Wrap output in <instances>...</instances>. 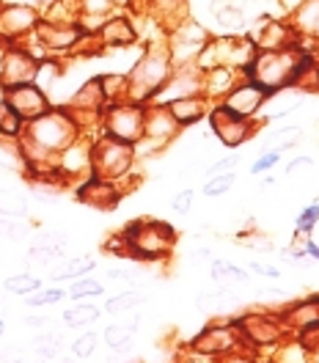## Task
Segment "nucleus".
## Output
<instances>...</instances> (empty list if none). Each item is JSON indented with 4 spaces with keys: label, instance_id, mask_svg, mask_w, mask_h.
Returning a JSON list of instances; mask_svg holds the SVG:
<instances>
[{
    "label": "nucleus",
    "instance_id": "nucleus-1",
    "mask_svg": "<svg viewBox=\"0 0 319 363\" xmlns=\"http://www.w3.org/2000/svg\"><path fill=\"white\" fill-rule=\"evenodd\" d=\"M171 74H174V64H171L165 42L146 45L133 69L127 72V102H135V105L152 102L157 96V91L168 83Z\"/></svg>",
    "mask_w": 319,
    "mask_h": 363
},
{
    "label": "nucleus",
    "instance_id": "nucleus-2",
    "mask_svg": "<svg viewBox=\"0 0 319 363\" xmlns=\"http://www.w3.org/2000/svg\"><path fill=\"white\" fill-rule=\"evenodd\" d=\"M297 61H300V50L286 47V50H256L251 64L245 67V77L253 80L256 86L275 94V91L292 89L297 74Z\"/></svg>",
    "mask_w": 319,
    "mask_h": 363
},
{
    "label": "nucleus",
    "instance_id": "nucleus-3",
    "mask_svg": "<svg viewBox=\"0 0 319 363\" xmlns=\"http://www.w3.org/2000/svg\"><path fill=\"white\" fill-rule=\"evenodd\" d=\"M77 124L72 121V116L61 108V111H47L42 113L39 118H33V121H28V140L30 143H36L39 149H45L50 155H55V152H61V149H67L69 143L77 138Z\"/></svg>",
    "mask_w": 319,
    "mask_h": 363
},
{
    "label": "nucleus",
    "instance_id": "nucleus-4",
    "mask_svg": "<svg viewBox=\"0 0 319 363\" xmlns=\"http://www.w3.org/2000/svg\"><path fill=\"white\" fill-rule=\"evenodd\" d=\"M130 256L135 259H160L174 248L177 234L174 228L162 220H135L133 226L124 231Z\"/></svg>",
    "mask_w": 319,
    "mask_h": 363
},
{
    "label": "nucleus",
    "instance_id": "nucleus-5",
    "mask_svg": "<svg viewBox=\"0 0 319 363\" xmlns=\"http://www.w3.org/2000/svg\"><path fill=\"white\" fill-rule=\"evenodd\" d=\"M133 160H135L133 143L105 135L91 146V174L99 179L118 182L133 168Z\"/></svg>",
    "mask_w": 319,
    "mask_h": 363
},
{
    "label": "nucleus",
    "instance_id": "nucleus-6",
    "mask_svg": "<svg viewBox=\"0 0 319 363\" xmlns=\"http://www.w3.org/2000/svg\"><path fill=\"white\" fill-rule=\"evenodd\" d=\"M143 116H146V105H135V102L105 105V113H102L105 133L124 143H138L143 138Z\"/></svg>",
    "mask_w": 319,
    "mask_h": 363
},
{
    "label": "nucleus",
    "instance_id": "nucleus-7",
    "mask_svg": "<svg viewBox=\"0 0 319 363\" xmlns=\"http://www.w3.org/2000/svg\"><path fill=\"white\" fill-rule=\"evenodd\" d=\"M209 127H212V133L220 138V143H226V146H242L245 140H251L253 133H256V121H248V118H240V116H234L231 111H226L220 102H215V105H209Z\"/></svg>",
    "mask_w": 319,
    "mask_h": 363
},
{
    "label": "nucleus",
    "instance_id": "nucleus-8",
    "mask_svg": "<svg viewBox=\"0 0 319 363\" xmlns=\"http://www.w3.org/2000/svg\"><path fill=\"white\" fill-rule=\"evenodd\" d=\"M36 72H39V61L28 50H23L20 45H6L3 61H0V89L33 83Z\"/></svg>",
    "mask_w": 319,
    "mask_h": 363
},
{
    "label": "nucleus",
    "instance_id": "nucleus-9",
    "mask_svg": "<svg viewBox=\"0 0 319 363\" xmlns=\"http://www.w3.org/2000/svg\"><path fill=\"white\" fill-rule=\"evenodd\" d=\"M42 20V14L30 6L20 3H0V42L3 45H14L25 39L28 33L36 30V25Z\"/></svg>",
    "mask_w": 319,
    "mask_h": 363
},
{
    "label": "nucleus",
    "instance_id": "nucleus-10",
    "mask_svg": "<svg viewBox=\"0 0 319 363\" xmlns=\"http://www.w3.org/2000/svg\"><path fill=\"white\" fill-rule=\"evenodd\" d=\"M245 36L251 39L256 50H286V47H295L297 30L289 20H278L267 14L251 30H245Z\"/></svg>",
    "mask_w": 319,
    "mask_h": 363
},
{
    "label": "nucleus",
    "instance_id": "nucleus-11",
    "mask_svg": "<svg viewBox=\"0 0 319 363\" xmlns=\"http://www.w3.org/2000/svg\"><path fill=\"white\" fill-rule=\"evenodd\" d=\"M33 33L42 42V47L47 50L50 58H61V55H72V50L83 39L86 30L80 28V23L61 25V23H45V20H39Z\"/></svg>",
    "mask_w": 319,
    "mask_h": 363
},
{
    "label": "nucleus",
    "instance_id": "nucleus-12",
    "mask_svg": "<svg viewBox=\"0 0 319 363\" xmlns=\"http://www.w3.org/2000/svg\"><path fill=\"white\" fill-rule=\"evenodd\" d=\"M267 96H270V94L262 89V86H256L253 80L242 77V80H240V83L220 99V105H223L226 111H231L234 116H240V118L256 121V116L262 113Z\"/></svg>",
    "mask_w": 319,
    "mask_h": 363
},
{
    "label": "nucleus",
    "instance_id": "nucleus-13",
    "mask_svg": "<svg viewBox=\"0 0 319 363\" xmlns=\"http://www.w3.org/2000/svg\"><path fill=\"white\" fill-rule=\"evenodd\" d=\"M3 102L20 116L23 121H33L50 111V96L36 83H25L14 89H3Z\"/></svg>",
    "mask_w": 319,
    "mask_h": 363
},
{
    "label": "nucleus",
    "instance_id": "nucleus-14",
    "mask_svg": "<svg viewBox=\"0 0 319 363\" xmlns=\"http://www.w3.org/2000/svg\"><path fill=\"white\" fill-rule=\"evenodd\" d=\"M237 330L242 339L253 341V344H273L286 333V325L281 314H245L242 319H234Z\"/></svg>",
    "mask_w": 319,
    "mask_h": 363
},
{
    "label": "nucleus",
    "instance_id": "nucleus-15",
    "mask_svg": "<svg viewBox=\"0 0 319 363\" xmlns=\"http://www.w3.org/2000/svg\"><path fill=\"white\" fill-rule=\"evenodd\" d=\"M179 124L174 121V116L168 113V108L165 105H149L146 108V116H143V138L146 140H152L157 149L162 146H168L174 138L179 135Z\"/></svg>",
    "mask_w": 319,
    "mask_h": 363
},
{
    "label": "nucleus",
    "instance_id": "nucleus-16",
    "mask_svg": "<svg viewBox=\"0 0 319 363\" xmlns=\"http://www.w3.org/2000/svg\"><path fill=\"white\" fill-rule=\"evenodd\" d=\"M96 39L102 45V52L118 50V47H133L138 42V28L130 17H124V14L116 11V14H111L105 23L99 25Z\"/></svg>",
    "mask_w": 319,
    "mask_h": 363
},
{
    "label": "nucleus",
    "instance_id": "nucleus-17",
    "mask_svg": "<svg viewBox=\"0 0 319 363\" xmlns=\"http://www.w3.org/2000/svg\"><path fill=\"white\" fill-rule=\"evenodd\" d=\"M237 339H240V330H237L234 322L212 325V328H206L204 333L193 341V350L201 352V355H223V352H231L237 347Z\"/></svg>",
    "mask_w": 319,
    "mask_h": 363
},
{
    "label": "nucleus",
    "instance_id": "nucleus-18",
    "mask_svg": "<svg viewBox=\"0 0 319 363\" xmlns=\"http://www.w3.org/2000/svg\"><path fill=\"white\" fill-rule=\"evenodd\" d=\"M242 77L245 74L240 69H231V67L206 69V72H201V94H204L206 99H212V102H220Z\"/></svg>",
    "mask_w": 319,
    "mask_h": 363
},
{
    "label": "nucleus",
    "instance_id": "nucleus-19",
    "mask_svg": "<svg viewBox=\"0 0 319 363\" xmlns=\"http://www.w3.org/2000/svg\"><path fill=\"white\" fill-rule=\"evenodd\" d=\"M77 199L83 204L96 206V209H113L118 204V199H121V190H118V182L91 177V179L77 190Z\"/></svg>",
    "mask_w": 319,
    "mask_h": 363
},
{
    "label": "nucleus",
    "instance_id": "nucleus-20",
    "mask_svg": "<svg viewBox=\"0 0 319 363\" xmlns=\"http://www.w3.org/2000/svg\"><path fill=\"white\" fill-rule=\"evenodd\" d=\"M91 171V146L74 138L67 149L58 152V174L61 177H83Z\"/></svg>",
    "mask_w": 319,
    "mask_h": 363
},
{
    "label": "nucleus",
    "instance_id": "nucleus-21",
    "mask_svg": "<svg viewBox=\"0 0 319 363\" xmlns=\"http://www.w3.org/2000/svg\"><path fill=\"white\" fill-rule=\"evenodd\" d=\"M168 113L174 116V121L179 127H190L196 121H201L206 113H209V99L204 94H196V96H182V99H171L165 102Z\"/></svg>",
    "mask_w": 319,
    "mask_h": 363
},
{
    "label": "nucleus",
    "instance_id": "nucleus-22",
    "mask_svg": "<svg viewBox=\"0 0 319 363\" xmlns=\"http://www.w3.org/2000/svg\"><path fill=\"white\" fill-rule=\"evenodd\" d=\"M286 330H311V328H319V297H308L303 303L292 306L289 311L281 314Z\"/></svg>",
    "mask_w": 319,
    "mask_h": 363
},
{
    "label": "nucleus",
    "instance_id": "nucleus-23",
    "mask_svg": "<svg viewBox=\"0 0 319 363\" xmlns=\"http://www.w3.org/2000/svg\"><path fill=\"white\" fill-rule=\"evenodd\" d=\"M67 111H94V113H102L105 111V96L99 89V80L91 77L89 83H83L80 89L69 96V108Z\"/></svg>",
    "mask_w": 319,
    "mask_h": 363
},
{
    "label": "nucleus",
    "instance_id": "nucleus-24",
    "mask_svg": "<svg viewBox=\"0 0 319 363\" xmlns=\"http://www.w3.org/2000/svg\"><path fill=\"white\" fill-rule=\"evenodd\" d=\"M99 89L105 96V105H116V102H127V74L124 72H108L99 74Z\"/></svg>",
    "mask_w": 319,
    "mask_h": 363
},
{
    "label": "nucleus",
    "instance_id": "nucleus-25",
    "mask_svg": "<svg viewBox=\"0 0 319 363\" xmlns=\"http://www.w3.org/2000/svg\"><path fill=\"white\" fill-rule=\"evenodd\" d=\"M6 292L9 295H33L39 286H42V281L36 278V275H11V278H6Z\"/></svg>",
    "mask_w": 319,
    "mask_h": 363
},
{
    "label": "nucleus",
    "instance_id": "nucleus-26",
    "mask_svg": "<svg viewBox=\"0 0 319 363\" xmlns=\"http://www.w3.org/2000/svg\"><path fill=\"white\" fill-rule=\"evenodd\" d=\"M28 212V201L14 190H0V215L6 218H20Z\"/></svg>",
    "mask_w": 319,
    "mask_h": 363
},
{
    "label": "nucleus",
    "instance_id": "nucleus-27",
    "mask_svg": "<svg viewBox=\"0 0 319 363\" xmlns=\"http://www.w3.org/2000/svg\"><path fill=\"white\" fill-rule=\"evenodd\" d=\"M25 121L20 118V116L14 113L3 99H0V135L6 138H17L20 133H23Z\"/></svg>",
    "mask_w": 319,
    "mask_h": 363
},
{
    "label": "nucleus",
    "instance_id": "nucleus-28",
    "mask_svg": "<svg viewBox=\"0 0 319 363\" xmlns=\"http://www.w3.org/2000/svg\"><path fill=\"white\" fill-rule=\"evenodd\" d=\"M94 267V259L91 256H77V259H69L67 264H64V270H55L52 272V278L55 281H67V278H80V275H86V272Z\"/></svg>",
    "mask_w": 319,
    "mask_h": 363
},
{
    "label": "nucleus",
    "instance_id": "nucleus-29",
    "mask_svg": "<svg viewBox=\"0 0 319 363\" xmlns=\"http://www.w3.org/2000/svg\"><path fill=\"white\" fill-rule=\"evenodd\" d=\"M23 168H28L23 152H20L17 146H11V143H0V171L17 174V171H23Z\"/></svg>",
    "mask_w": 319,
    "mask_h": 363
},
{
    "label": "nucleus",
    "instance_id": "nucleus-30",
    "mask_svg": "<svg viewBox=\"0 0 319 363\" xmlns=\"http://www.w3.org/2000/svg\"><path fill=\"white\" fill-rule=\"evenodd\" d=\"M234 182H237L234 171H228V174H215V177H209V179L204 182V196H209V199L226 196L228 190L234 187Z\"/></svg>",
    "mask_w": 319,
    "mask_h": 363
},
{
    "label": "nucleus",
    "instance_id": "nucleus-31",
    "mask_svg": "<svg viewBox=\"0 0 319 363\" xmlns=\"http://www.w3.org/2000/svg\"><path fill=\"white\" fill-rule=\"evenodd\" d=\"M135 325L138 322H127V325H111L108 330H105V341L111 344V347H127L130 344V339H133V330H135Z\"/></svg>",
    "mask_w": 319,
    "mask_h": 363
},
{
    "label": "nucleus",
    "instance_id": "nucleus-32",
    "mask_svg": "<svg viewBox=\"0 0 319 363\" xmlns=\"http://www.w3.org/2000/svg\"><path fill=\"white\" fill-rule=\"evenodd\" d=\"M317 223H319V204H314L300 212V218H297V223H295V234L297 237H308V234L317 228Z\"/></svg>",
    "mask_w": 319,
    "mask_h": 363
},
{
    "label": "nucleus",
    "instance_id": "nucleus-33",
    "mask_svg": "<svg viewBox=\"0 0 319 363\" xmlns=\"http://www.w3.org/2000/svg\"><path fill=\"white\" fill-rule=\"evenodd\" d=\"M138 303H143V295H140V292H124V295L108 300V311H111V314H124V311L135 308Z\"/></svg>",
    "mask_w": 319,
    "mask_h": 363
},
{
    "label": "nucleus",
    "instance_id": "nucleus-34",
    "mask_svg": "<svg viewBox=\"0 0 319 363\" xmlns=\"http://www.w3.org/2000/svg\"><path fill=\"white\" fill-rule=\"evenodd\" d=\"M212 278H215L218 284H226V281H245L248 275L240 270V267L228 264V262H215V264H212Z\"/></svg>",
    "mask_w": 319,
    "mask_h": 363
},
{
    "label": "nucleus",
    "instance_id": "nucleus-35",
    "mask_svg": "<svg viewBox=\"0 0 319 363\" xmlns=\"http://www.w3.org/2000/svg\"><path fill=\"white\" fill-rule=\"evenodd\" d=\"M94 319H99V308H94V306H77V308H72L64 314V322L67 325H89Z\"/></svg>",
    "mask_w": 319,
    "mask_h": 363
},
{
    "label": "nucleus",
    "instance_id": "nucleus-36",
    "mask_svg": "<svg viewBox=\"0 0 319 363\" xmlns=\"http://www.w3.org/2000/svg\"><path fill=\"white\" fill-rule=\"evenodd\" d=\"M275 363H311V355H308V350H306V347L297 341V344L284 347Z\"/></svg>",
    "mask_w": 319,
    "mask_h": 363
},
{
    "label": "nucleus",
    "instance_id": "nucleus-37",
    "mask_svg": "<svg viewBox=\"0 0 319 363\" xmlns=\"http://www.w3.org/2000/svg\"><path fill=\"white\" fill-rule=\"evenodd\" d=\"M69 295L74 297V300H83V297H96V295H102V284H99V281H91V278L74 281V286L69 289Z\"/></svg>",
    "mask_w": 319,
    "mask_h": 363
},
{
    "label": "nucleus",
    "instance_id": "nucleus-38",
    "mask_svg": "<svg viewBox=\"0 0 319 363\" xmlns=\"http://www.w3.org/2000/svg\"><path fill=\"white\" fill-rule=\"evenodd\" d=\"M94 350H96V336L94 333H86V336H80V339L72 344V352H74V358H89Z\"/></svg>",
    "mask_w": 319,
    "mask_h": 363
},
{
    "label": "nucleus",
    "instance_id": "nucleus-39",
    "mask_svg": "<svg viewBox=\"0 0 319 363\" xmlns=\"http://www.w3.org/2000/svg\"><path fill=\"white\" fill-rule=\"evenodd\" d=\"M278 162H281V152H278V149H273V152H264L262 157L256 160V162L251 165V171H253V174H264V171L275 168Z\"/></svg>",
    "mask_w": 319,
    "mask_h": 363
},
{
    "label": "nucleus",
    "instance_id": "nucleus-40",
    "mask_svg": "<svg viewBox=\"0 0 319 363\" xmlns=\"http://www.w3.org/2000/svg\"><path fill=\"white\" fill-rule=\"evenodd\" d=\"M61 297H64V292L47 289V292H33V295H28V303H30V306H47V303H58Z\"/></svg>",
    "mask_w": 319,
    "mask_h": 363
},
{
    "label": "nucleus",
    "instance_id": "nucleus-41",
    "mask_svg": "<svg viewBox=\"0 0 319 363\" xmlns=\"http://www.w3.org/2000/svg\"><path fill=\"white\" fill-rule=\"evenodd\" d=\"M174 212H179V215H184V212H190L193 209V190L187 187V190H182V193H177L174 196Z\"/></svg>",
    "mask_w": 319,
    "mask_h": 363
},
{
    "label": "nucleus",
    "instance_id": "nucleus-42",
    "mask_svg": "<svg viewBox=\"0 0 319 363\" xmlns=\"http://www.w3.org/2000/svg\"><path fill=\"white\" fill-rule=\"evenodd\" d=\"M237 157H226V160H218V162H212L209 168H206V177H215V174H228V171H234L237 168Z\"/></svg>",
    "mask_w": 319,
    "mask_h": 363
},
{
    "label": "nucleus",
    "instance_id": "nucleus-43",
    "mask_svg": "<svg viewBox=\"0 0 319 363\" xmlns=\"http://www.w3.org/2000/svg\"><path fill=\"white\" fill-rule=\"evenodd\" d=\"M251 272H256V275H264V278H278V275H281V270H278V267L259 264V262H251Z\"/></svg>",
    "mask_w": 319,
    "mask_h": 363
},
{
    "label": "nucleus",
    "instance_id": "nucleus-44",
    "mask_svg": "<svg viewBox=\"0 0 319 363\" xmlns=\"http://www.w3.org/2000/svg\"><path fill=\"white\" fill-rule=\"evenodd\" d=\"M314 165V160L311 157H295L289 165H286V174H295V171H300V168H311Z\"/></svg>",
    "mask_w": 319,
    "mask_h": 363
},
{
    "label": "nucleus",
    "instance_id": "nucleus-45",
    "mask_svg": "<svg viewBox=\"0 0 319 363\" xmlns=\"http://www.w3.org/2000/svg\"><path fill=\"white\" fill-rule=\"evenodd\" d=\"M111 3H113L116 11H124V9H135V6H138V0H111Z\"/></svg>",
    "mask_w": 319,
    "mask_h": 363
},
{
    "label": "nucleus",
    "instance_id": "nucleus-46",
    "mask_svg": "<svg viewBox=\"0 0 319 363\" xmlns=\"http://www.w3.org/2000/svg\"><path fill=\"white\" fill-rule=\"evenodd\" d=\"M306 253H308V256H314V259H319V245H314V242H306Z\"/></svg>",
    "mask_w": 319,
    "mask_h": 363
},
{
    "label": "nucleus",
    "instance_id": "nucleus-47",
    "mask_svg": "<svg viewBox=\"0 0 319 363\" xmlns=\"http://www.w3.org/2000/svg\"><path fill=\"white\" fill-rule=\"evenodd\" d=\"M228 363H251V361H245V358H234V361H228Z\"/></svg>",
    "mask_w": 319,
    "mask_h": 363
},
{
    "label": "nucleus",
    "instance_id": "nucleus-48",
    "mask_svg": "<svg viewBox=\"0 0 319 363\" xmlns=\"http://www.w3.org/2000/svg\"><path fill=\"white\" fill-rule=\"evenodd\" d=\"M0 336H3V322H0Z\"/></svg>",
    "mask_w": 319,
    "mask_h": 363
},
{
    "label": "nucleus",
    "instance_id": "nucleus-49",
    "mask_svg": "<svg viewBox=\"0 0 319 363\" xmlns=\"http://www.w3.org/2000/svg\"><path fill=\"white\" fill-rule=\"evenodd\" d=\"M64 363H74V361H64Z\"/></svg>",
    "mask_w": 319,
    "mask_h": 363
},
{
    "label": "nucleus",
    "instance_id": "nucleus-50",
    "mask_svg": "<svg viewBox=\"0 0 319 363\" xmlns=\"http://www.w3.org/2000/svg\"><path fill=\"white\" fill-rule=\"evenodd\" d=\"M0 3H3V0H0Z\"/></svg>",
    "mask_w": 319,
    "mask_h": 363
}]
</instances>
